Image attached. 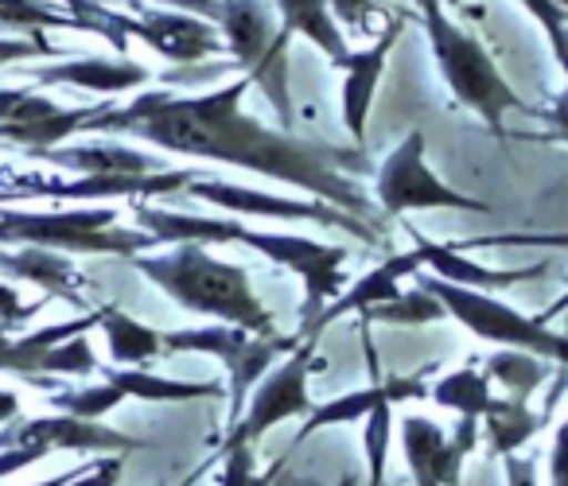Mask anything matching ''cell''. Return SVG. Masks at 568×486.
<instances>
[{
  "label": "cell",
  "instance_id": "8d00e7d4",
  "mask_svg": "<svg viewBox=\"0 0 568 486\" xmlns=\"http://www.w3.org/2000/svg\"><path fill=\"white\" fill-rule=\"evenodd\" d=\"M40 307H43V300H36V304H24V300H20V292L12 288V284L0 281V331L24 327V323L32 320Z\"/></svg>",
  "mask_w": 568,
  "mask_h": 486
},
{
  "label": "cell",
  "instance_id": "ac0fdd59",
  "mask_svg": "<svg viewBox=\"0 0 568 486\" xmlns=\"http://www.w3.org/2000/svg\"><path fill=\"white\" fill-rule=\"evenodd\" d=\"M428 397V385L420 374L413 377H402V374H389L382 382L366 385V389H351L335 401H324L316 405L308 416H304V428L296 432L293 447H301L308 436H316L320 428H335V424H355V421H366L378 405H402V401H420Z\"/></svg>",
  "mask_w": 568,
  "mask_h": 486
},
{
  "label": "cell",
  "instance_id": "e575fe53",
  "mask_svg": "<svg viewBox=\"0 0 568 486\" xmlns=\"http://www.w3.org/2000/svg\"><path fill=\"white\" fill-rule=\"evenodd\" d=\"M518 4L537 20V24H541L549 48L560 51V43H565V36H568V17L557 9V0H518Z\"/></svg>",
  "mask_w": 568,
  "mask_h": 486
},
{
  "label": "cell",
  "instance_id": "8fae6325",
  "mask_svg": "<svg viewBox=\"0 0 568 486\" xmlns=\"http://www.w3.org/2000/svg\"><path fill=\"white\" fill-rule=\"evenodd\" d=\"M191 199H203V203L219 206L230 214H261V219H284V222H316L327 230H343V234L358 237L366 245H378L382 230L371 222L355 219V214L339 211L332 203H320V199H288V195H268L257 188H242V183H219V180H195L187 183Z\"/></svg>",
  "mask_w": 568,
  "mask_h": 486
},
{
  "label": "cell",
  "instance_id": "7a4b0ae2",
  "mask_svg": "<svg viewBox=\"0 0 568 486\" xmlns=\"http://www.w3.org/2000/svg\"><path fill=\"white\" fill-rule=\"evenodd\" d=\"M136 226L144 234L156 237V245H222L237 242L257 250L261 257H268L273 265L293 269L304 281V307L301 320L312 323L343 288V261L347 250L343 245H320L312 237L296 234H268V230H250L237 219H219V214H180V211H160L149 203H133Z\"/></svg>",
  "mask_w": 568,
  "mask_h": 486
},
{
  "label": "cell",
  "instance_id": "f546056e",
  "mask_svg": "<svg viewBox=\"0 0 568 486\" xmlns=\"http://www.w3.org/2000/svg\"><path fill=\"white\" fill-rule=\"evenodd\" d=\"M366 323H402V327H420V323H436V320H448L440 307V300L425 288H413V292H402L397 300L389 304H378L371 312H363Z\"/></svg>",
  "mask_w": 568,
  "mask_h": 486
},
{
  "label": "cell",
  "instance_id": "9a60e30c",
  "mask_svg": "<svg viewBox=\"0 0 568 486\" xmlns=\"http://www.w3.org/2000/svg\"><path fill=\"white\" fill-rule=\"evenodd\" d=\"M405 32V20H394L371 48L363 51H347V59L335 63V71L343 74V125H347V136L366 149V118L374 110V94H378L382 71H386L389 51L397 48Z\"/></svg>",
  "mask_w": 568,
  "mask_h": 486
},
{
  "label": "cell",
  "instance_id": "52a82bcc",
  "mask_svg": "<svg viewBox=\"0 0 568 486\" xmlns=\"http://www.w3.org/2000/svg\"><path fill=\"white\" fill-rule=\"evenodd\" d=\"M420 288L433 292L440 300L444 315H452L475 338H487V343L506 346V351L537 354V358L557 362V366L568 369V335L552 331L549 323L521 315L518 307L503 304V300L487 296V292L456 288V284L440 281V276H420Z\"/></svg>",
  "mask_w": 568,
  "mask_h": 486
},
{
  "label": "cell",
  "instance_id": "681fc988",
  "mask_svg": "<svg viewBox=\"0 0 568 486\" xmlns=\"http://www.w3.org/2000/svg\"><path fill=\"white\" fill-rule=\"evenodd\" d=\"M557 9H560V12H565V17H568V0H557Z\"/></svg>",
  "mask_w": 568,
  "mask_h": 486
},
{
  "label": "cell",
  "instance_id": "9c48e42d",
  "mask_svg": "<svg viewBox=\"0 0 568 486\" xmlns=\"http://www.w3.org/2000/svg\"><path fill=\"white\" fill-rule=\"evenodd\" d=\"M374 203L386 211V219H402L409 211H471V214L487 211L483 199H471L464 191L448 188L428 168L425 133L420 129L405 133L402 144L378 164V172H374Z\"/></svg>",
  "mask_w": 568,
  "mask_h": 486
},
{
  "label": "cell",
  "instance_id": "7dc6e473",
  "mask_svg": "<svg viewBox=\"0 0 568 486\" xmlns=\"http://www.w3.org/2000/svg\"><path fill=\"white\" fill-rule=\"evenodd\" d=\"M79 470H82V467H79ZM79 470H63V475H51V478H43V483H32V486H67L74 475H79Z\"/></svg>",
  "mask_w": 568,
  "mask_h": 486
},
{
  "label": "cell",
  "instance_id": "4316f807",
  "mask_svg": "<svg viewBox=\"0 0 568 486\" xmlns=\"http://www.w3.org/2000/svg\"><path fill=\"white\" fill-rule=\"evenodd\" d=\"M483 374H487L490 385H503L506 397L529 401V393L541 389L545 377H549V362L537 358V354L506 351V346H498V351L487 358V369H483Z\"/></svg>",
  "mask_w": 568,
  "mask_h": 486
},
{
  "label": "cell",
  "instance_id": "7c38bea8",
  "mask_svg": "<svg viewBox=\"0 0 568 486\" xmlns=\"http://www.w3.org/2000/svg\"><path fill=\"white\" fill-rule=\"evenodd\" d=\"M199 175L191 168L180 172H149V175H79V180H43V175H17L9 191H0V203L12 199H63V203H90V199H144L187 191Z\"/></svg>",
  "mask_w": 568,
  "mask_h": 486
},
{
  "label": "cell",
  "instance_id": "44dd1931",
  "mask_svg": "<svg viewBox=\"0 0 568 486\" xmlns=\"http://www.w3.org/2000/svg\"><path fill=\"white\" fill-rule=\"evenodd\" d=\"M36 160H48V164L63 168V172L79 175H149L164 172L149 152H136L129 144H59V149L36 152Z\"/></svg>",
  "mask_w": 568,
  "mask_h": 486
},
{
  "label": "cell",
  "instance_id": "74e56055",
  "mask_svg": "<svg viewBox=\"0 0 568 486\" xmlns=\"http://www.w3.org/2000/svg\"><path fill=\"white\" fill-rule=\"evenodd\" d=\"M552 59H557V67L565 71V90H560L557 102L549 105L545 121L552 125V136H557L560 144H568V36H565V43H560V51H552Z\"/></svg>",
  "mask_w": 568,
  "mask_h": 486
},
{
  "label": "cell",
  "instance_id": "836d02e7",
  "mask_svg": "<svg viewBox=\"0 0 568 486\" xmlns=\"http://www.w3.org/2000/svg\"><path fill=\"white\" fill-rule=\"evenodd\" d=\"M276 470H281V463H273L268 470H257L253 447H222L219 486H273Z\"/></svg>",
  "mask_w": 568,
  "mask_h": 486
},
{
  "label": "cell",
  "instance_id": "277c9868",
  "mask_svg": "<svg viewBox=\"0 0 568 486\" xmlns=\"http://www.w3.org/2000/svg\"><path fill=\"white\" fill-rule=\"evenodd\" d=\"M417 4H420V24H425L428 48H433L436 59V71L448 82L452 98L464 110H471L495 136H506V113L510 110L529 113V105L503 79L490 51L444 12V0H417Z\"/></svg>",
  "mask_w": 568,
  "mask_h": 486
},
{
  "label": "cell",
  "instance_id": "5bb4252c",
  "mask_svg": "<svg viewBox=\"0 0 568 486\" xmlns=\"http://www.w3.org/2000/svg\"><path fill=\"white\" fill-rule=\"evenodd\" d=\"M110 105H87V110H59L55 102H48L43 94H24L20 105L0 121V141L20 144L28 149V156L48 152L67 144L74 133H87V125L105 113Z\"/></svg>",
  "mask_w": 568,
  "mask_h": 486
},
{
  "label": "cell",
  "instance_id": "4dcf8cb0",
  "mask_svg": "<svg viewBox=\"0 0 568 486\" xmlns=\"http://www.w3.org/2000/svg\"><path fill=\"white\" fill-rule=\"evenodd\" d=\"M125 401V393L118 385L102 382V385H87V389H55L51 393V405L67 416H82V421H102L105 413Z\"/></svg>",
  "mask_w": 568,
  "mask_h": 486
},
{
  "label": "cell",
  "instance_id": "2e32d148",
  "mask_svg": "<svg viewBox=\"0 0 568 486\" xmlns=\"http://www.w3.org/2000/svg\"><path fill=\"white\" fill-rule=\"evenodd\" d=\"M133 40L149 43L156 55L172 59V63H199V59H211L226 51L219 28H214L211 20H199V17H187V12H172V9L136 12Z\"/></svg>",
  "mask_w": 568,
  "mask_h": 486
},
{
  "label": "cell",
  "instance_id": "603a6c76",
  "mask_svg": "<svg viewBox=\"0 0 568 486\" xmlns=\"http://www.w3.org/2000/svg\"><path fill=\"white\" fill-rule=\"evenodd\" d=\"M276 12V20H281V32L293 40V36H304V40L312 43V48L324 51L327 63H339V59H347V36H343V28L335 24V17L327 12V0H268Z\"/></svg>",
  "mask_w": 568,
  "mask_h": 486
},
{
  "label": "cell",
  "instance_id": "5b68a950",
  "mask_svg": "<svg viewBox=\"0 0 568 486\" xmlns=\"http://www.w3.org/2000/svg\"><path fill=\"white\" fill-rule=\"evenodd\" d=\"M214 28H219L230 59L245 71V79L261 87L281 129L293 133L296 110L293 82H288V36L281 32L273 4L268 0H222Z\"/></svg>",
  "mask_w": 568,
  "mask_h": 486
},
{
  "label": "cell",
  "instance_id": "f35d334b",
  "mask_svg": "<svg viewBox=\"0 0 568 486\" xmlns=\"http://www.w3.org/2000/svg\"><path fill=\"white\" fill-rule=\"evenodd\" d=\"M121 483V455H105V459L82 467L67 486H118Z\"/></svg>",
  "mask_w": 568,
  "mask_h": 486
},
{
  "label": "cell",
  "instance_id": "4fadbf2b",
  "mask_svg": "<svg viewBox=\"0 0 568 486\" xmlns=\"http://www.w3.org/2000/svg\"><path fill=\"white\" fill-rule=\"evenodd\" d=\"M479 447V421L459 416L456 432H444L428 416H402V452L417 486H459L464 459Z\"/></svg>",
  "mask_w": 568,
  "mask_h": 486
},
{
  "label": "cell",
  "instance_id": "ffe728a7",
  "mask_svg": "<svg viewBox=\"0 0 568 486\" xmlns=\"http://www.w3.org/2000/svg\"><path fill=\"white\" fill-rule=\"evenodd\" d=\"M32 79L40 87H74V90H90V94H125L136 90L152 79L149 67L133 63V59H59V63L36 67Z\"/></svg>",
  "mask_w": 568,
  "mask_h": 486
},
{
  "label": "cell",
  "instance_id": "d590c367",
  "mask_svg": "<svg viewBox=\"0 0 568 486\" xmlns=\"http://www.w3.org/2000/svg\"><path fill=\"white\" fill-rule=\"evenodd\" d=\"M327 12H332L339 28L371 32V20L382 12V4H378V0H327Z\"/></svg>",
  "mask_w": 568,
  "mask_h": 486
},
{
  "label": "cell",
  "instance_id": "f6af8a7d",
  "mask_svg": "<svg viewBox=\"0 0 568 486\" xmlns=\"http://www.w3.org/2000/svg\"><path fill=\"white\" fill-rule=\"evenodd\" d=\"M20 416V397L12 389H0V424H12Z\"/></svg>",
  "mask_w": 568,
  "mask_h": 486
},
{
  "label": "cell",
  "instance_id": "e0dca14e",
  "mask_svg": "<svg viewBox=\"0 0 568 486\" xmlns=\"http://www.w3.org/2000/svg\"><path fill=\"white\" fill-rule=\"evenodd\" d=\"M417 269H425V261H420L417 250L389 253L382 265H374L366 276H358L355 288L339 292V296H335L332 304L316 315V320L304 323V338H316L320 331L332 327V323H339V320H347V315H363V312H371V307L397 300L402 296V281L405 276H417Z\"/></svg>",
  "mask_w": 568,
  "mask_h": 486
},
{
  "label": "cell",
  "instance_id": "30bf717a",
  "mask_svg": "<svg viewBox=\"0 0 568 486\" xmlns=\"http://www.w3.org/2000/svg\"><path fill=\"white\" fill-rule=\"evenodd\" d=\"M320 366L316 358V338H301L293 354H284V362L276 369H268L257 382V389L245 401V413L237 416V424L226 432L222 447H253L265 432H273L284 421H304L312 413L308 397V377Z\"/></svg>",
  "mask_w": 568,
  "mask_h": 486
},
{
  "label": "cell",
  "instance_id": "d6986e66",
  "mask_svg": "<svg viewBox=\"0 0 568 486\" xmlns=\"http://www.w3.org/2000/svg\"><path fill=\"white\" fill-rule=\"evenodd\" d=\"M413 250L420 253L425 269H433V276L456 284V288L487 292V296H495V292H506V288H518V284H526V281H534V276L545 273L541 265H526V269H487V265H475V261L467 257V253H459L456 245L433 242V237L417 234V230H413Z\"/></svg>",
  "mask_w": 568,
  "mask_h": 486
},
{
  "label": "cell",
  "instance_id": "bcb514c9",
  "mask_svg": "<svg viewBox=\"0 0 568 486\" xmlns=\"http://www.w3.org/2000/svg\"><path fill=\"white\" fill-rule=\"evenodd\" d=\"M24 94H28V90H0V121H4L12 110H17L20 98H24Z\"/></svg>",
  "mask_w": 568,
  "mask_h": 486
},
{
  "label": "cell",
  "instance_id": "ee69618b",
  "mask_svg": "<svg viewBox=\"0 0 568 486\" xmlns=\"http://www.w3.org/2000/svg\"><path fill=\"white\" fill-rule=\"evenodd\" d=\"M506 486H537V467L526 455H506Z\"/></svg>",
  "mask_w": 568,
  "mask_h": 486
},
{
  "label": "cell",
  "instance_id": "f1b7e54d",
  "mask_svg": "<svg viewBox=\"0 0 568 486\" xmlns=\"http://www.w3.org/2000/svg\"><path fill=\"white\" fill-rule=\"evenodd\" d=\"M63 4H67V12H71V20H74V28H79V32L102 36V40L110 43L121 59H125L129 40H133L136 17H121V12L105 9V4H98V0H63Z\"/></svg>",
  "mask_w": 568,
  "mask_h": 486
},
{
  "label": "cell",
  "instance_id": "ba28073f",
  "mask_svg": "<svg viewBox=\"0 0 568 486\" xmlns=\"http://www.w3.org/2000/svg\"><path fill=\"white\" fill-rule=\"evenodd\" d=\"M304 338V335H301ZM301 338L288 335H250L230 323H211V327L164 331V354H211L230 374V428L245 413V401L257 389L261 377L273 369L276 358L293 354Z\"/></svg>",
  "mask_w": 568,
  "mask_h": 486
},
{
  "label": "cell",
  "instance_id": "8992f818",
  "mask_svg": "<svg viewBox=\"0 0 568 486\" xmlns=\"http://www.w3.org/2000/svg\"><path fill=\"white\" fill-rule=\"evenodd\" d=\"M0 242L40 245L55 253H90V257H141L156 245L144 230L118 226L110 206H74V211H0Z\"/></svg>",
  "mask_w": 568,
  "mask_h": 486
},
{
  "label": "cell",
  "instance_id": "b9f144b4",
  "mask_svg": "<svg viewBox=\"0 0 568 486\" xmlns=\"http://www.w3.org/2000/svg\"><path fill=\"white\" fill-rule=\"evenodd\" d=\"M43 455H51V452H43V447H4V452H0V478L32 467V463H40Z\"/></svg>",
  "mask_w": 568,
  "mask_h": 486
},
{
  "label": "cell",
  "instance_id": "d4e9b609",
  "mask_svg": "<svg viewBox=\"0 0 568 486\" xmlns=\"http://www.w3.org/2000/svg\"><path fill=\"white\" fill-rule=\"evenodd\" d=\"M98 374L110 385H118L121 393L136 401H203V397H222L219 382H180V377L152 374V369H121V366H102Z\"/></svg>",
  "mask_w": 568,
  "mask_h": 486
},
{
  "label": "cell",
  "instance_id": "ab89813d",
  "mask_svg": "<svg viewBox=\"0 0 568 486\" xmlns=\"http://www.w3.org/2000/svg\"><path fill=\"white\" fill-rule=\"evenodd\" d=\"M36 55H55V48L40 40H4V36H0V67L17 63V59H36Z\"/></svg>",
  "mask_w": 568,
  "mask_h": 486
},
{
  "label": "cell",
  "instance_id": "1f68e13d",
  "mask_svg": "<svg viewBox=\"0 0 568 486\" xmlns=\"http://www.w3.org/2000/svg\"><path fill=\"white\" fill-rule=\"evenodd\" d=\"M389 436H394V405H378L363 421V452H366V470H371V483H386V455H389Z\"/></svg>",
  "mask_w": 568,
  "mask_h": 486
},
{
  "label": "cell",
  "instance_id": "c3c4849f",
  "mask_svg": "<svg viewBox=\"0 0 568 486\" xmlns=\"http://www.w3.org/2000/svg\"><path fill=\"white\" fill-rule=\"evenodd\" d=\"M565 307H568V292H565V296H560V300H557V304H552V307H549V315L565 312ZM549 315H537V320H541V323H549Z\"/></svg>",
  "mask_w": 568,
  "mask_h": 486
},
{
  "label": "cell",
  "instance_id": "83f0119b",
  "mask_svg": "<svg viewBox=\"0 0 568 486\" xmlns=\"http://www.w3.org/2000/svg\"><path fill=\"white\" fill-rule=\"evenodd\" d=\"M428 397H433L436 405L452 408V413L483 421V416H487V408H490V401H495V393H490L487 374H479L475 366H464V369H452V374H444L440 382L428 389Z\"/></svg>",
  "mask_w": 568,
  "mask_h": 486
},
{
  "label": "cell",
  "instance_id": "60d3db41",
  "mask_svg": "<svg viewBox=\"0 0 568 486\" xmlns=\"http://www.w3.org/2000/svg\"><path fill=\"white\" fill-rule=\"evenodd\" d=\"M549 486H568V421L552 436L549 452Z\"/></svg>",
  "mask_w": 568,
  "mask_h": 486
},
{
  "label": "cell",
  "instance_id": "d6a6232c",
  "mask_svg": "<svg viewBox=\"0 0 568 486\" xmlns=\"http://www.w3.org/2000/svg\"><path fill=\"white\" fill-rule=\"evenodd\" d=\"M102 369V362H98V354L90 351V338L87 335H74L67 338V343L51 346L48 354L40 358V374H63V377H87V374H98Z\"/></svg>",
  "mask_w": 568,
  "mask_h": 486
},
{
  "label": "cell",
  "instance_id": "cb8c5ba5",
  "mask_svg": "<svg viewBox=\"0 0 568 486\" xmlns=\"http://www.w3.org/2000/svg\"><path fill=\"white\" fill-rule=\"evenodd\" d=\"M98 315H102L98 327L105 331V346H110L113 366H144V362L164 354V331L133 320V315H125L118 304H102Z\"/></svg>",
  "mask_w": 568,
  "mask_h": 486
},
{
  "label": "cell",
  "instance_id": "3957f363",
  "mask_svg": "<svg viewBox=\"0 0 568 486\" xmlns=\"http://www.w3.org/2000/svg\"><path fill=\"white\" fill-rule=\"evenodd\" d=\"M133 265L180 307L195 315H211L230 327H242L250 335H276L273 312L257 300L250 284V273L242 265L219 261L206 245H180L172 253H141Z\"/></svg>",
  "mask_w": 568,
  "mask_h": 486
},
{
  "label": "cell",
  "instance_id": "484cf974",
  "mask_svg": "<svg viewBox=\"0 0 568 486\" xmlns=\"http://www.w3.org/2000/svg\"><path fill=\"white\" fill-rule=\"evenodd\" d=\"M483 432H487V444L495 455H518L521 447L529 444V439L541 432L545 416L534 413V408L526 405V401H514V397H495L487 408V416H483Z\"/></svg>",
  "mask_w": 568,
  "mask_h": 486
},
{
  "label": "cell",
  "instance_id": "7bdbcfd3",
  "mask_svg": "<svg viewBox=\"0 0 568 486\" xmlns=\"http://www.w3.org/2000/svg\"><path fill=\"white\" fill-rule=\"evenodd\" d=\"M156 4H164V9L172 12H187V17H199V20H219V4L222 0H156Z\"/></svg>",
  "mask_w": 568,
  "mask_h": 486
},
{
  "label": "cell",
  "instance_id": "6da1fadb",
  "mask_svg": "<svg viewBox=\"0 0 568 486\" xmlns=\"http://www.w3.org/2000/svg\"><path fill=\"white\" fill-rule=\"evenodd\" d=\"M253 82L237 79L211 94H172V90H149L133 105L98 113L87 133H129L149 141L164 152L191 160H214V164L257 172L268 180L293 183L308 191L320 203H332L355 219L378 226V203L366 195L363 180L371 175V156L358 144H327L308 141L288 129H268L257 118L242 113L245 90Z\"/></svg>",
  "mask_w": 568,
  "mask_h": 486
},
{
  "label": "cell",
  "instance_id": "7402d4cb",
  "mask_svg": "<svg viewBox=\"0 0 568 486\" xmlns=\"http://www.w3.org/2000/svg\"><path fill=\"white\" fill-rule=\"evenodd\" d=\"M0 269L20 276V281L36 284V288H43L48 300L55 296L74 307H87V300H82V292H79V273H74V265L67 261V253L24 245L20 253H0Z\"/></svg>",
  "mask_w": 568,
  "mask_h": 486
}]
</instances>
